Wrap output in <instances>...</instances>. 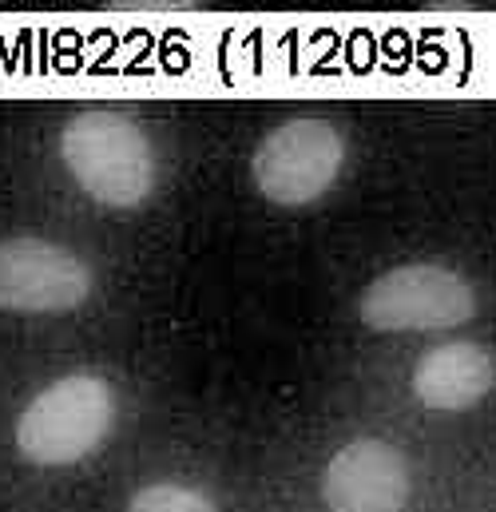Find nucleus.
Here are the masks:
<instances>
[{"label":"nucleus","mask_w":496,"mask_h":512,"mask_svg":"<svg viewBox=\"0 0 496 512\" xmlns=\"http://www.w3.org/2000/svg\"><path fill=\"white\" fill-rule=\"evenodd\" d=\"M60 163L72 183L112 211L143 207L159 187V155L143 124L124 112L92 108L60 128Z\"/></svg>","instance_id":"1"},{"label":"nucleus","mask_w":496,"mask_h":512,"mask_svg":"<svg viewBox=\"0 0 496 512\" xmlns=\"http://www.w3.org/2000/svg\"><path fill=\"white\" fill-rule=\"evenodd\" d=\"M116 425V393L100 374H68L44 385L16 417V453L40 469L88 461Z\"/></svg>","instance_id":"2"},{"label":"nucleus","mask_w":496,"mask_h":512,"mask_svg":"<svg viewBox=\"0 0 496 512\" xmlns=\"http://www.w3.org/2000/svg\"><path fill=\"white\" fill-rule=\"evenodd\" d=\"M358 318L377 334H441L477 318V286L449 262H401L362 290Z\"/></svg>","instance_id":"3"},{"label":"nucleus","mask_w":496,"mask_h":512,"mask_svg":"<svg viewBox=\"0 0 496 512\" xmlns=\"http://www.w3.org/2000/svg\"><path fill=\"white\" fill-rule=\"evenodd\" d=\"M346 155L350 143L338 124L322 116H294L258 139L250 155V179L274 207H314L342 179Z\"/></svg>","instance_id":"4"},{"label":"nucleus","mask_w":496,"mask_h":512,"mask_svg":"<svg viewBox=\"0 0 496 512\" xmlns=\"http://www.w3.org/2000/svg\"><path fill=\"white\" fill-rule=\"evenodd\" d=\"M96 294L88 258L40 235L0 239V310L8 314H72Z\"/></svg>","instance_id":"5"},{"label":"nucleus","mask_w":496,"mask_h":512,"mask_svg":"<svg viewBox=\"0 0 496 512\" xmlns=\"http://www.w3.org/2000/svg\"><path fill=\"white\" fill-rule=\"evenodd\" d=\"M409 497L413 469L381 437L346 441L322 469V505L330 512H405Z\"/></svg>","instance_id":"6"},{"label":"nucleus","mask_w":496,"mask_h":512,"mask_svg":"<svg viewBox=\"0 0 496 512\" xmlns=\"http://www.w3.org/2000/svg\"><path fill=\"white\" fill-rule=\"evenodd\" d=\"M409 389L433 413H465L496 389V354L473 338L437 342L417 358Z\"/></svg>","instance_id":"7"},{"label":"nucleus","mask_w":496,"mask_h":512,"mask_svg":"<svg viewBox=\"0 0 496 512\" xmlns=\"http://www.w3.org/2000/svg\"><path fill=\"white\" fill-rule=\"evenodd\" d=\"M124 512H219V505L195 489V485H183V481H155V485H143Z\"/></svg>","instance_id":"8"}]
</instances>
